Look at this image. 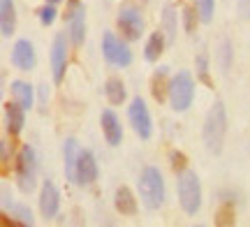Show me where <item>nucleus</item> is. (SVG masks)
I'll use <instances>...</instances> for the list:
<instances>
[{
  "label": "nucleus",
  "instance_id": "f257e3e1",
  "mask_svg": "<svg viewBox=\"0 0 250 227\" xmlns=\"http://www.w3.org/2000/svg\"><path fill=\"white\" fill-rule=\"evenodd\" d=\"M225 132H227V114H225V104L215 102L204 123V144L211 153H220L225 144Z\"/></svg>",
  "mask_w": 250,
  "mask_h": 227
},
{
  "label": "nucleus",
  "instance_id": "f03ea898",
  "mask_svg": "<svg viewBox=\"0 0 250 227\" xmlns=\"http://www.w3.org/2000/svg\"><path fill=\"white\" fill-rule=\"evenodd\" d=\"M139 195L148 209H160L165 202V181H162L160 169L144 167L142 176H139Z\"/></svg>",
  "mask_w": 250,
  "mask_h": 227
},
{
  "label": "nucleus",
  "instance_id": "7ed1b4c3",
  "mask_svg": "<svg viewBox=\"0 0 250 227\" xmlns=\"http://www.w3.org/2000/svg\"><path fill=\"white\" fill-rule=\"evenodd\" d=\"M176 188H179V202L183 211L188 216H195L199 206H202V188H199V179H197L195 172H181L179 181H176Z\"/></svg>",
  "mask_w": 250,
  "mask_h": 227
},
{
  "label": "nucleus",
  "instance_id": "20e7f679",
  "mask_svg": "<svg viewBox=\"0 0 250 227\" xmlns=\"http://www.w3.org/2000/svg\"><path fill=\"white\" fill-rule=\"evenodd\" d=\"M192 98H195V82H192V77H190V72H179L171 79V86H169L171 109L186 111L192 104Z\"/></svg>",
  "mask_w": 250,
  "mask_h": 227
},
{
  "label": "nucleus",
  "instance_id": "39448f33",
  "mask_svg": "<svg viewBox=\"0 0 250 227\" xmlns=\"http://www.w3.org/2000/svg\"><path fill=\"white\" fill-rule=\"evenodd\" d=\"M116 26H118V33L125 37V40H139L142 37V30H144V19H142V12L134 7V5H123L118 9V19H116Z\"/></svg>",
  "mask_w": 250,
  "mask_h": 227
},
{
  "label": "nucleus",
  "instance_id": "423d86ee",
  "mask_svg": "<svg viewBox=\"0 0 250 227\" xmlns=\"http://www.w3.org/2000/svg\"><path fill=\"white\" fill-rule=\"evenodd\" d=\"M17 179H19V188L23 192H33L37 181V163H35V151L30 146H23L21 153H19V163H17Z\"/></svg>",
  "mask_w": 250,
  "mask_h": 227
},
{
  "label": "nucleus",
  "instance_id": "0eeeda50",
  "mask_svg": "<svg viewBox=\"0 0 250 227\" xmlns=\"http://www.w3.org/2000/svg\"><path fill=\"white\" fill-rule=\"evenodd\" d=\"M102 54H104V61H107V63L116 65V67H127V65L132 63L130 49H127L114 33H104V37H102Z\"/></svg>",
  "mask_w": 250,
  "mask_h": 227
},
{
  "label": "nucleus",
  "instance_id": "6e6552de",
  "mask_svg": "<svg viewBox=\"0 0 250 227\" xmlns=\"http://www.w3.org/2000/svg\"><path fill=\"white\" fill-rule=\"evenodd\" d=\"M127 116H130V123H132V130L137 132V137L142 139H148L153 135V121H151V114L146 109L142 98H134L130 109H127Z\"/></svg>",
  "mask_w": 250,
  "mask_h": 227
},
{
  "label": "nucleus",
  "instance_id": "1a4fd4ad",
  "mask_svg": "<svg viewBox=\"0 0 250 227\" xmlns=\"http://www.w3.org/2000/svg\"><path fill=\"white\" fill-rule=\"evenodd\" d=\"M65 65H67V40L62 33H58L54 37V44H51V77L56 83L62 82Z\"/></svg>",
  "mask_w": 250,
  "mask_h": 227
},
{
  "label": "nucleus",
  "instance_id": "9d476101",
  "mask_svg": "<svg viewBox=\"0 0 250 227\" xmlns=\"http://www.w3.org/2000/svg\"><path fill=\"white\" fill-rule=\"evenodd\" d=\"M12 65L19 67L21 72H30L35 67V49L28 40H19L12 49Z\"/></svg>",
  "mask_w": 250,
  "mask_h": 227
},
{
  "label": "nucleus",
  "instance_id": "9b49d317",
  "mask_svg": "<svg viewBox=\"0 0 250 227\" xmlns=\"http://www.w3.org/2000/svg\"><path fill=\"white\" fill-rule=\"evenodd\" d=\"M61 206V192L51 181L42 183V192H40V211L44 218H54Z\"/></svg>",
  "mask_w": 250,
  "mask_h": 227
},
{
  "label": "nucleus",
  "instance_id": "f8f14e48",
  "mask_svg": "<svg viewBox=\"0 0 250 227\" xmlns=\"http://www.w3.org/2000/svg\"><path fill=\"white\" fill-rule=\"evenodd\" d=\"M98 179V163L90 151H81L77 165V186H90Z\"/></svg>",
  "mask_w": 250,
  "mask_h": 227
},
{
  "label": "nucleus",
  "instance_id": "ddd939ff",
  "mask_svg": "<svg viewBox=\"0 0 250 227\" xmlns=\"http://www.w3.org/2000/svg\"><path fill=\"white\" fill-rule=\"evenodd\" d=\"M100 123H102V132H104L107 144H111V146H118V144H121V139H123V127H121V123H118V116H116V114H114L111 109L102 111Z\"/></svg>",
  "mask_w": 250,
  "mask_h": 227
},
{
  "label": "nucleus",
  "instance_id": "4468645a",
  "mask_svg": "<svg viewBox=\"0 0 250 227\" xmlns=\"http://www.w3.org/2000/svg\"><path fill=\"white\" fill-rule=\"evenodd\" d=\"M62 153H65V176H67V181L77 183V165H79V144H77V139L70 137V139H65V146H62Z\"/></svg>",
  "mask_w": 250,
  "mask_h": 227
},
{
  "label": "nucleus",
  "instance_id": "2eb2a0df",
  "mask_svg": "<svg viewBox=\"0 0 250 227\" xmlns=\"http://www.w3.org/2000/svg\"><path fill=\"white\" fill-rule=\"evenodd\" d=\"M67 23H70V37L72 42L79 46L83 42V33H86V7H83V2H81L79 7L74 9V14L67 19Z\"/></svg>",
  "mask_w": 250,
  "mask_h": 227
},
{
  "label": "nucleus",
  "instance_id": "dca6fc26",
  "mask_svg": "<svg viewBox=\"0 0 250 227\" xmlns=\"http://www.w3.org/2000/svg\"><path fill=\"white\" fill-rule=\"evenodd\" d=\"M169 86L171 82L167 79V67H160V70H155L151 79V95L155 98V102H165L167 100V95H169Z\"/></svg>",
  "mask_w": 250,
  "mask_h": 227
},
{
  "label": "nucleus",
  "instance_id": "f3484780",
  "mask_svg": "<svg viewBox=\"0 0 250 227\" xmlns=\"http://www.w3.org/2000/svg\"><path fill=\"white\" fill-rule=\"evenodd\" d=\"M17 26V14H14V2L12 0H0V30L2 37H9Z\"/></svg>",
  "mask_w": 250,
  "mask_h": 227
},
{
  "label": "nucleus",
  "instance_id": "a211bd4d",
  "mask_svg": "<svg viewBox=\"0 0 250 227\" xmlns=\"http://www.w3.org/2000/svg\"><path fill=\"white\" fill-rule=\"evenodd\" d=\"M114 204H116V211L123 213V216H134L137 213V200H134V195L130 192V188H125V186H121L116 190Z\"/></svg>",
  "mask_w": 250,
  "mask_h": 227
},
{
  "label": "nucleus",
  "instance_id": "6ab92c4d",
  "mask_svg": "<svg viewBox=\"0 0 250 227\" xmlns=\"http://www.w3.org/2000/svg\"><path fill=\"white\" fill-rule=\"evenodd\" d=\"M23 107L19 104V102H7L5 104V116H7V127L12 137H17L21 132V127H23Z\"/></svg>",
  "mask_w": 250,
  "mask_h": 227
},
{
  "label": "nucleus",
  "instance_id": "aec40b11",
  "mask_svg": "<svg viewBox=\"0 0 250 227\" xmlns=\"http://www.w3.org/2000/svg\"><path fill=\"white\" fill-rule=\"evenodd\" d=\"M165 42H167V37H165V33H153L151 37H148V42H146V49H144V56H146V61L148 63H155L158 58H160L162 49H165Z\"/></svg>",
  "mask_w": 250,
  "mask_h": 227
},
{
  "label": "nucleus",
  "instance_id": "412c9836",
  "mask_svg": "<svg viewBox=\"0 0 250 227\" xmlns=\"http://www.w3.org/2000/svg\"><path fill=\"white\" fill-rule=\"evenodd\" d=\"M9 88H12L14 100H17L26 111L33 107V88H30L26 82H12V86H9Z\"/></svg>",
  "mask_w": 250,
  "mask_h": 227
},
{
  "label": "nucleus",
  "instance_id": "4be33fe9",
  "mask_svg": "<svg viewBox=\"0 0 250 227\" xmlns=\"http://www.w3.org/2000/svg\"><path fill=\"white\" fill-rule=\"evenodd\" d=\"M104 95H107L109 104H121V102L125 100V86L121 79H116V77H111V79H107V83H104Z\"/></svg>",
  "mask_w": 250,
  "mask_h": 227
},
{
  "label": "nucleus",
  "instance_id": "5701e85b",
  "mask_svg": "<svg viewBox=\"0 0 250 227\" xmlns=\"http://www.w3.org/2000/svg\"><path fill=\"white\" fill-rule=\"evenodd\" d=\"M162 33L167 37V44H174V40H176V12L171 5H167L162 12Z\"/></svg>",
  "mask_w": 250,
  "mask_h": 227
},
{
  "label": "nucleus",
  "instance_id": "b1692460",
  "mask_svg": "<svg viewBox=\"0 0 250 227\" xmlns=\"http://www.w3.org/2000/svg\"><path fill=\"white\" fill-rule=\"evenodd\" d=\"M236 223V211L232 202H223L215 211V225L218 227H232Z\"/></svg>",
  "mask_w": 250,
  "mask_h": 227
},
{
  "label": "nucleus",
  "instance_id": "393cba45",
  "mask_svg": "<svg viewBox=\"0 0 250 227\" xmlns=\"http://www.w3.org/2000/svg\"><path fill=\"white\" fill-rule=\"evenodd\" d=\"M195 7L202 17V23H211L213 21V9H215V2L213 0H195Z\"/></svg>",
  "mask_w": 250,
  "mask_h": 227
},
{
  "label": "nucleus",
  "instance_id": "a878e982",
  "mask_svg": "<svg viewBox=\"0 0 250 227\" xmlns=\"http://www.w3.org/2000/svg\"><path fill=\"white\" fill-rule=\"evenodd\" d=\"M195 65H197V77H199V82H204L208 88H213V82H211V77H208V61H206V56H197Z\"/></svg>",
  "mask_w": 250,
  "mask_h": 227
},
{
  "label": "nucleus",
  "instance_id": "bb28decb",
  "mask_svg": "<svg viewBox=\"0 0 250 227\" xmlns=\"http://www.w3.org/2000/svg\"><path fill=\"white\" fill-rule=\"evenodd\" d=\"M218 58H220V67L227 72L229 65H232V46H229V40H223V42H220V46H218Z\"/></svg>",
  "mask_w": 250,
  "mask_h": 227
},
{
  "label": "nucleus",
  "instance_id": "cd10ccee",
  "mask_svg": "<svg viewBox=\"0 0 250 227\" xmlns=\"http://www.w3.org/2000/svg\"><path fill=\"white\" fill-rule=\"evenodd\" d=\"M199 21H202V17H199L197 7H186V9H183V26H186L188 33H192Z\"/></svg>",
  "mask_w": 250,
  "mask_h": 227
},
{
  "label": "nucleus",
  "instance_id": "c85d7f7f",
  "mask_svg": "<svg viewBox=\"0 0 250 227\" xmlns=\"http://www.w3.org/2000/svg\"><path fill=\"white\" fill-rule=\"evenodd\" d=\"M186 165H188L186 153H181V151H174V153H171V169L176 174L186 172Z\"/></svg>",
  "mask_w": 250,
  "mask_h": 227
},
{
  "label": "nucleus",
  "instance_id": "c756f323",
  "mask_svg": "<svg viewBox=\"0 0 250 227\" xmlns=\"http://www.w3.org/2000/svg\"><path fill=\"white\" fill-rule=\"evenodd\" d=\"M12 213H14L17 218H21L23 225H33V213H30L26 206H17V204H12Z\"/></svg>",
  "mask_w": 250,
  "mask_h": 227
},
{
  "label": "nucleus",
  "instance_id": "7c9ffc66",
  "mask_svg": "<svg viewBox=\"0 0 250 227\" xmlns=\"http://www.w3.org/2000/svg\"><path fill=\"white\" fill-rule=\"evenodd\" d=\"M54 19H56V7H54V5H46V7L40 9V21H42L44 26L54 23Z\"/></svg>",
  "mask_w": 250,
  "mask_h": 227
},
{
  "label": "nucleus",
  "instance_id": "2f4dec72",
  "mask_svg": "<svg viewBox=\"0 0 250 227\" xmlns=\"http://www.w3.org/2000/svg\"><path fill=\"white\" fill-rule=\"evenodd\" d=\"M239 17L250 19V0H239Z\"/></svg>",
  "mask_w": 250,
  "mask_h": 227
},
{
  "label": "nucleus",
  "instance_id": "473e14b6",
  "mask_svg": "<svg viewBox=\"0 0 250 227\" xmlns=\"http://www.w3.org/2000/svg\"><path fill=\"white\" fill-rule=\"evenodd\" d=\"M46 2H51V5H56V2H61V0H46Z\"/></svg>",
  "mask_w": 250,
  "mask_h": 227
}]
</instances>
